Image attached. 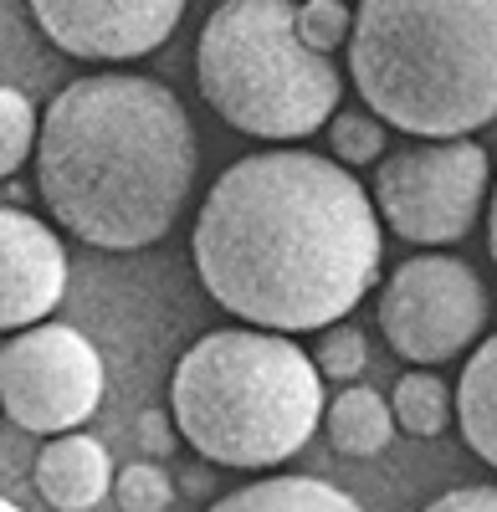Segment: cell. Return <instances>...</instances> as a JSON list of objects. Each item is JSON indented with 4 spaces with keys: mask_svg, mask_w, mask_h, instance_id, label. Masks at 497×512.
<instances>
[{
    "mask_svg": "<svg viewBox=\"0 0 497 512\" xmlns=\"http://www.w3.org/2000/svg\"><path fill=\"white\" fill-rule=\"evenodd\" d=\"M369 364V344H364V333L339 323V328H328L318 338V349H313V369L318 379H359Z\"/></svg>",
    "mask_w": 497,
    "mask_h": 512,
    "instance_id": "cell-20",
    "label": "cell"
},
{
    "mask_svg": "<svg viewBox=\"0 0 497 512\" xmlns=\"http://www.w3.org/2000/svg\"><path fill=\"white\" fill-rule=\"evenodd\" d=\"M36 26L67 57L82 62H134L175 36L180 0H36Z\"/></svg>",
    "mask_w": 497,
    "mask_h": 512,
    "instance_id": "cell-9",
    "label": "cell"
},
{
    "mask_svg": "<svg viewBox=\"0 0 497 512\" xmlns=\"http://www.w3.org/2000/svg\"><path fill=\"white\" fill-rule=\"evenodd\" d=\"M487 328V287L457 256H410L380 292L385 344L416 369L467 354Z\"/></svg>",
    "mask_w": 497,
    "mask_h": 512,
    "instance_id": "cell-8",
    "label": "cell"
},
{
    "mask_svg": "<svg viewBox=\"0 0 497 512\" xmlns=\"http://www.w3.org/2000/svg\"><path fill=\"white\" fill-rule=\"evenodd\" d=\"M195 277L262 333H328L375 287L385 231L369 190L308 149L236 159L190 231Z\"/></svg>",
    "mask_w": 497,
    "mask_h": 512,
    "instance_id": "cell-1",
    "label": "cell"
},
{
    "mask_svg": "<svg viewBox=\"0 0 497 512\" xmlns=\"http://www.w3.org/2000/svg\"><path fill=\"white\" fill-rule=\"evenodd\" d=\"M36 492L57 512H93L113 492V461L93 436H57L36 456Z\"/></svg>",
    "mask_w": 497,
    "mask_h": 512,
    "instance_id": "cell-11",
    "label": "cell"
},
{
    "mask_svg": "<svg viewBox=\"0 0 497 512\" xmlns=\"http://www.w3.org/2000/svg\"><path fill=\"white\" fill-rule=\"evenodd\" d=\"M205 512H364V507L318 477H267L252 487H236L231 497L211 502Z\"/></svg>",
    "mask_w": 497,
    "mask_h": 512,
    "instance_id": "cell-14",
    "label": "cell"
},
{
    "mask_svg": "<svg viewBox=\"0 0 497 512\" xmlns=\"http://www.w3.org/2000/svg\"><path fill=\"white\" fill-rule=\"evenodd\" d=\"M175 431L216 466L257 472L303 451L323 420L313 354L262 328H216L180 354L170 379Z\"/></svg>",
    "mask_w": 497,
    "mask_h": 512,
    "instance_id": "cell-4",
    "label": "cell"
},
{
    "mask_svg": "<svg viewBox=\"0 0 497 512\" xmlns=\"http://www.w3.org/2000/svg\"><path fill=\"white\" fill-rule=\"evenodd\" d=\"M349 77L380 123L451 144L497 118V0H364Z\"/></svg>",
    "mask_w": 497,
    "mask_h": 512,
    "instance_id": "cell-3",
    "label": "cell"
},
{
    "mask_svg": "<svg viewBox=\"0 0 497 512\" xmlns=\"http://www.w3.org/2000/svg\"><path fill=\"white\" fill-rule=\"evenodd\" d=\"M62 292H67L62 236L26 210L0 205V333H26L47 323Z\"/></svg>",
    "mask_w": 497,
    "mask_h": 512,
    "instance_id": "cell-10",
    "label": "cell"
},
{
    "mask_svg": "<svg viewBox=\"0 0 497 512\" xmlns=\"http://www.w3.org/2000/svg\"><path fill=\"white\" fill-rule=\"evenodd\" d=\"M457 425H462L467 446L487 466H497V333L472 349L457 379Z\"/></svg>",
    "mask_w": 497,
    "mask_h": 512,
    "instance_id": "cell-13",
    "label": "cell"
},
{
    "mask_svg": "<svg viewBox=\"0 0 497 512\" xmlns=\"http://www.w3.org/2000/svg\"><path fill=\"white\" fill-rule=\"evenodd\" d=\"M323 425H328V446L349 461L380 456L395 441V415L380 400V390H369V384H349V390L328 405Z\"/></svg>",
    "mask_w": 497,
    "mask_h": 512,
    "instance_id": "cell-12",
    "label": "cell"
},
{
    "mask_svg": "<svg viewBox=\"0 0 497 512\" xmlns=\"http://www.w3.org/2000/svg\"><path fill=\"white\" fill-rule=\"evenodd\" d=\"M113 502L123 512H170L175 502V482L159 461H134L113 477Z\"/></svg>",
    "mask_w": 497,
    "mask_h": 512,
    "instance_id": "cell-17",
    "label": "cell"
},
{
    "mask_svg": "<svg viewBox=\"0 0 497 512\" xmlns=\"http://www.w3.org/2000/svg\"><path fill=\"white\" fill-rule=\"evenodd\" d=\"M0 512H21V507H16V502H6V497H0Z\"/></svg>",
    "mask_w": 497,
    "mask_h": 512,
    "instance_id": "cell-24",
    "label": "cell"
},
{
    "mask_svg": "<svg viewBox=\"0 0 497 512\" xmlns=\"http://www.w3.org/2000/svg\"><path fill=\"white\" fill-rule=\"evenodd\" d=\"M139 441H144V451H149V461H164L175 451V425H170V415L164 410H149L144 420H139Z\"/></svg>",
    "mask_w": 497,
    "mask_h": 512,
    "instance_id": "cell-22",
    "label": "cell"
},
{
    "mask_svg": "<svg viewBox=\"0 0 497 512\" xmlns=\"http://www.w3.org/2000/svg\"><path fill=\"white\" fill-rule=\"evenodd\" d=\"M390 415L405 436H441L451 425V415H457V395L431 369H410L390 395Z\"/></svg>",
    "mask_w": 497,
    "mask_h": 512,
    "instance_id": "cell-15",
    "label": "cell"
},
{
    "mask_svg": "<svg viewBox=\"0 0 497 512\" xmlns=\"http://www.w3.org/2000/svg\"><path fill=\"white\" fill-rule=\"evenodd\" d=\"M36 134H41V123H36L31 98L21 88H0V180H11L31 159Z\"/></svg>",
    "mask_w": 497,
    "mask_h": 512,
    "instance_id": "cell-16",
    "label": "cell"
},
{
    "mask_svg": "<svg viewBox=\"0 0 497 512\" xmlns=\"http://www.w3.org/2000/svg\"><path fill=\"white\" fill-rule=\"evenodd\" d=\"M426 512H497V487H457L436 497Z\"/></svg>",
    "mask_w": 497,
    "mask_h": 512,
    "instance_id": "cell-21",
    "label": "cell"
},
{
    "mask_svg": "<svg viewBox=\"0 0 497 512\" xmlns=\"http://www.w3.org/2000/svg\"><path fill=\"white\" fill-rule=\"evenodd\" d=\"M195 128L159 77L88 72L36 134V190L62 231L103 251L170 236L195 185Z\"/></svg>",
    "mask_w": 497,
    "mask_h": 512,
    "instance_id": "cell-2",
    "label": "cell"
},
{
    "mask_svg": "<svg viewBox=\"0 0 497 512\" xmlns=\"http://www.w3.org/2000/svg\"><path fill=\"white\" fill-rule=\"evenodd\" d=\"M298 36L318 57H328L354 36V6H344V0H308V6H298Z\"/></svg>",
    "mask_w": 497,
    "mask_h": 512,
    "instance_id": "cell-19",
    "label": "cell"
},
{
    "mask_svg": "<svg viewBox=\"0 0 497 512\" xmlns=\"http://www.w3.org/2000/svg\"><path fill=\"white\" fill-rule=\"evenodd\" d=\"M328 144H334V164H375L385 149V123L375 113H334Z\"/></svg>",
    "mask_w": 497,
    "mask_h": 512,
    "instance_id": "cell-18",
    "label": "cell"
},
{
    "mask_svg": "<svg viewBox=\"0 0 497 512\" xmlns=\"http://www.w3.org/2000/svg\"><path fill=\"white\" fill-rule=\"evenodd\" d=\"M487 180V149L472 139L405 144L375 169V210L410 246H451L477 226Z\"/></svg>",
    "mask_w": 497,
    "mask_h": 512,
    "instance_id": "cell-6",
    "label": "cell"
},
{
    "mask_svg": "<svg viewBox=\"0 0 497 512\" xmlns=\"http://www.w3.org/2000/svg\"><path fill=\"white\" fill-rule=\"evenodd\" d=\"M195 82L231 128L267 144H298L334 123L344 77L298 36V6L226 0L195 41Z\"/></svg>",
    "mask_w": 497,
    "mask_h": 512,
    "instance_id": "cell-5",
    "label": "cell"
},
{
    "mask_svg": "<svg viewBox=\"0 0 497 512\" xmlns=\"http://www.w3.org/2000/svg\"><path fill=\"white\" fill-rule=\"evenodd\" d=\"M487 246H492V262H497V190H492V210H487Z\"/></svg>",
    "mask_w": 497,
    "mask_h": 512,
    "instance_id": "cell-23",
    "label": "cell"
},
{
    "mask_svg": "<svg viewBox=\"0 0 497 512\" xmlns=\"http://www.w3.org/2000/svg\"><path fill=\"white\" fill-rule=\"evenodd\" d=\"M0 405L31 436H72L103 405V354L72 323H36L0 344Z\"/></svg>",
    "mask_w": 497,
    "mask_h": 512,
    "instance_id": "cell-7",
    "label": "cell"
}]
</instances>
